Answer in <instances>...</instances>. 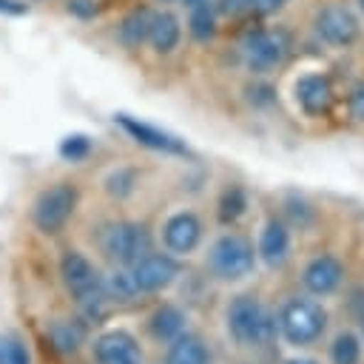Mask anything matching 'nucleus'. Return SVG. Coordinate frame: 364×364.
<instances>
[{"label": "nucleus", "instance_id": "obj_1", "mask_svg": "<svg viewBox=\"0 0 364 364\" xmlns=\"http://www.w3.org/2000/svg\"><path fill=\"white\" fill-rule=\"evenodd\" d=\"M228 333L242 347H264L276 338L279 321L256 296H236L225 313Z\"/></svg>", "mask_w": 364, "mask_h": 364}, {"label": "nucleus", "instance_id": "obj_2", "mask_svg": "<svg viewBox=\"0 0 364 364\" xmlns=\"http://www.w3.org/2000/svg\"><path fill=\"white\" fill-rule=\"evenodd\" d=\"M327 327V313L313 299H290L279 313V333L293 347L313 344Z\"/></svg>", "mask_w": 364, "mask_h": 364}, {"label": "nucleus", "instance_id": "obj_3", "mask_svg": "<svg viewBox=\"0 0 364 364\" xmlns=\"http://www.w3.org/2000/svg\"><path fill=\"white\" fill-rule=\"evenodd\" d=\"M208 267L222 282H239V279L250 276L256 267V253H253L250 239H245L239 233H222L210 245Z\"/></svg>", "mask_w": 364, "mask_h": 364}, {"label": "nucleus", "instance_id": "obj_4", "mask_svg": "<svg viewBox=\"0 0 364 364\" xmlns=\"http://www.w3.org/2000/svg\"><path fill=\"white\" fill-rule=\"evenodd\" d=\"M100 247H102V253L108 259L131 267L145 253H151V233L139 222H114V225L102 228Z\"/></svg>", "mask_w": 364, "mask_h": 364}, {"label": "nucleus", "instance_id": "obj_5", "mask_svg": "<svg viewBox=\"0 0 364 364\" xmlns=\"http://www.w3.org/2000/svg\"><path fill=\"white\" fill-rule=\"evenodd\" d=\"M77 202H80V193L71 182H57L51 188H46L37 202H34V210H31V219L37 225L40 233H60L65 228V222L74 216L77 210Z\"/></svg>", "mask_w": 364, "mask_h": 364}, {"label": "nucleus", "instance_id": "obj_6", "mask_svg": "<svg viewBox=\"0 0 364 364\" xmlns=\"http://www.w3.org/2000/svg\"><path fill=\"white\" fill-rule=\"evenodd\" d=\"M287 51V43L282 34L276 31H264V28H256L245 37L242 43V54H245V63L253 74H267L270 68H276L282 63Z\"/></svg>", "mask_w": 364, "mask_h": 364}, {"label": "nucleus", "instance_id": "obj_7", "mask_svg": "<svg viewBox=\"0 0 364 364\" xmlns=\"http://www.w3.org/2000/svg\"><path fill=\"white\" fill-rule=\"evenodd\" d=\"M179 276V262L168 253H145L139 262L131 264V279L139 293L165 290Z\"/></svg>", "mask_w": 364, "mask_h": 364}, {"label": "nucleus", "instance_id": "obj_8", "mask_svg": "<svg viewBox=\"0 0 364 364\" xmlns=\"http://www.w3.org/2000/svg\"><path fill=\"white\" fill-rule=\"evenodd\" d=\"M316 31L327 46L344 48L358 40V17L347 6L330 3L316 14Z\"/></svg>", "mask_w": 364, "mask_h": 364}, {"label": "nucleus", "instance_id": "obj_9", "mask_svg": "<svg viewBox=\"0 0 364 364\" xmlns=\"http://www.w3.org/2000/svg\"><path fill=\"white\" fill-rule=\"evenodd\" d=\"M114 122H117L134 142H139V145H145V148H151V151L176 154V156H185V154H188V145H185L179 136H173V134H168V131H162V128H156V125H151V122H142V119H136V117H131V114H117Z\"/></svg>", "mask_w": 364, "mask_h": 364}, {"label": "nucleus", "instance_id": "obj_10", "mask_svg": "<svg viewBox=\"0 0 364 364\" xmlns=\"http://www.w3.org/2000/svg\"><path fill=\"white\" fill-rule=\"evenodd\" d=\"M162 242H165V247H168L171 253H176V256L193 253L196 245L202 242V222H199V216L191 213V210L173 213V216L165 222V228H162Z\"/></svg>", "mask_w": 364, "mask_h": 364}, {"label": "nucleus", "instance_id": "obj_11", "mask_svg": "<svg viewBox=\"0 0 364 364\" xmlns=\"http://www.w3.org/2000/svg\"><path fill=\"white\" fill-rule=\"evenodd\" d=\"M97 364H142L136 338L128 330H108L94 341Z\"/></svg>", "mask_w": 364, "mask_h": 364}, {"label": "nucleus", "instance_id": "obj_12", "mask_svg": "<svg viewBox=\"0 0 364 364\" xmlns=\"http://www.w3.org/2000/svg\"><path fill=\"white\" fill-rule=\"evenodd\" d=\"M60 276H63V284L80 299L91 290H97L102 284V276L97 273V267L91 264L88 256H82L80 250H65L63 259H60Z\"/></svg>", "mask_w": 364, "mask_h": 364}, {"label": "nucleus", "instance_id": "obj_13", "mask_svg": "<svg viewBox=\"0 0 364 364\" xmlns=\"http://www.w3.org/2000/svg\"><path fill=\"white\" fill-rule=\"evenodd\" d=\"M296 100L307 117H324L333 108V85L324 74H304L296 80Z\"/></svg>", "mask_w": 364, "mask_h": 364}, {"label": "nucleus", "instance_id": "obj_14", "mask_svg": "<svg viewBox=\"0 0 364 364\" xmlns=\"http://www.w3.org/2000/svg\"><path fill=\"white\" fill-rule=\"evenodd\" d=\"M341 279H344V264L330 253L310 259L301 273V282L313 296H330L341 284Z\"/></svg>", "mask_w": 364, "mask_h": 364}, {"label": "nucleus", "instance_id": "obj_15", "mask_svg": "<svg viewBox=\"0 0 364 364\" xmlns=\"http://www.w3.org/2000/svg\"><path fill=\"white\" fill-rule=\"evenodd\" d=\"M256 256H262V262L267 267H282L290 256V230L282 219H267L262 233H259V247Z\"/></svg>", "mask_w": 364, "mask_h": 364}, {"label": "nucleus", "instance_id": "obj_16", "mask_svg": "<svg viewBox=\"0 0 364 364\" xmlns=\"http://www.w3.org/2000/svg\"><path fill=\"white\" fill-rule=\"evenodd\" d=\"M179 37H182V26H179L173 11H154L151 14L148 40H151L156 54H171L179 46Z\"/></svg>", "mask_w": 364, "mask_h": 364}, {"label": "nucleus", "instance_id": "obj_17", "mask_svg": "<svg viewBox=\"0 0 364 364\" xmlns=\"http://www.w3.org/2000/svg\"><path fill=\"white\" fill-rule=\"evenodd\" d=\"M48 341L60 355H74L85 344V324L77 318H54L48 324Z\"/></svg>", "mask_w": 364, "mask_h": 364}, {"label": "nucleus", "instance_id": "obj_18", "mask_svg": "<svg viewBox=\"0 0 364 364\" xmlns=\"http://www.w3.org/2000/svg\"><path fill=\"white\" fill-rule=\"evenodd\" d=\"M165 364H210V353L205 347V341L193 333H179L165 353Z\"/></svg>", "mask_w": 364, "mask_h": 364}, {"label": "nucleus", "instance_id": "obj_19", "mask_svg": "<svg viewBox=\"0 0 364 364\" xmlns=\"http://www.w3.org/2000/svg\"><path fill=\"white\" fill-rule=\"evenodd\" d=\"M185 330V313L176 304H159L148 316V333L156 341H173Z\"/></svg>", "mask_w": 364, "mask_h": 364}, {"label": "nucleus", "instance_id": "obj_20", "mask_svg": "<svg viewBox=\"0 0 364 364\" xmlns=\"http://www.w3.org/2000/svg\"><path fill=\"white\" fill-rule=\"evenodd\" d=\"M77 304H80V313H82L85 321H91V324H102V321L114 313V304H117V301H114V299L108 296V290L100 284L97 290L80 296Z\"/></svg>", "mask_w": 364, "mask_h": 364}, {"label": "nucleus", "instance_id": "obj_21", "mask_svg": "<svg viewBox=\"0 0 364 364\" xmlns=\"http://www.w3.org/2000/svg\"><path fill=\"white\" fill-rule=\"evenodd\" d=\"M148 26H151V11L148 9H134L119 23V40L128 48H139L148 40Z\"/></svg>", "mask_w": 364, "mask_h": 364}, {"label": "nucleus", "instance_id": "obj_22", "mask_svg": "<svg viewBox=\"0 0 364 364\" xmlns=\"http://www.w3.org/2000/svg\"><path fill=\"white\" fill-rule=\"evenodd\" d=\"M247 210V193L242 185H228L219 196V205H216V216L222 225H233L245 216Z\"/></svg>", "mask_w": 364, "mask_h": 364}, {"label": "nucleus", "instance_id": "obj_23", "mask_svg": "<svg viewBox=\"0 0 364 364\" xmlns=\"http://www.w3.org/2000/svg\"><path fill=\"white\" fill-rule=\"evenodd\" d=\"M188 28H191V37L196 43H208L216 37V11L210 3H199L191 9V20H188Z\"/></svg>", "mask_w": 364, "mask_h": 364}, {"label": "nucleus", "instance_id": "obj_24", "mask_svg": "<svg viewBox=\"0 0 364 364\" xmlns=\"http://www.w3.org/2000/svg\"><path fill=\"white\" fill-rule=\"evenodd\" d=\"M333 364H358L361 361V338L353 330H341L330 344Z\"/></svg>", "mask_w": 364, "mask_h": 364}, {"label": "nucleus", "instance_id": "obj_25", "mask_svg": "<svg viewBox=\"0 0 364 364\" xmlns=\"http://www.w3.org/2000/svg\"><path fill=\"white\" fill-rule=\"evenodd\" d=\"M136 182H139V173L134 171V168H117V171H111L108 176H105V193L108 196H114V199H125V196H131L134 191H136Z\"/></svg>", "mask_w": 364, "mask_h": 364}, {"label": "nucleus", "instance_id": "obj_26", "mask_svg": "<svg viewBox=\"0 0 364 364\" xmlns=\"http://www.w3.org/2000/svg\"><path fill=\"white\" fill-rule=\"evenodd\" d=\"M102 287L108 290V296L114 301H128V299H134L139 293L134 279H131V270H114L108 279H102Z\"/></svg>", "mask_w": 364, "mask_h": 364}, {"label": "nucleus", "instance_id": "obj_27", "mask_svg": "<svg viewBox=\"0 0 364 364\" xmlns=\"http://www.w3.org/2000/svg\"><path fill=\"white\" fill-rule=\"evenodd\" d=\"M0 364H31L28 347L17 333L0 336Z\"/></svg>", "mask_w": 364, "mask_h": 364}, {"label": "nucleus", "instance_id": "obj_28", "mask_svg": "<svg viewBox=\"0 0 364 364\" xmlns=\"http://www.w3.org/2000/svg\"><path fill=\"white\" fill-rule=\"evenodd\" d=\"M91 148H94L91 136H85V134H68V136L60 142V156H63L65 162H82V159L91 154Z\"/></svg>", "mask_w": 364, "mask_h": 364}, {"label": "nucleus", "instance_id": "obj_29", "mask_svg": "<svg viewBox=\"0 0 364 364\" xmlns=\"http://www.w3.org/2000/svg\"><path fill=\"white\" fill-rule=\"evenodd\" d=\"M247 100H250L256 108H264V105H270V102L276 100V91H273L267 82H253V85L247 88Z\"/></svg>", "mask_w": 364, "mask_h": 364}, {"label": "nucleus", "instance_id": "obj_30", "mask_svg": "<svg viewBox=\"0 0 364 364\" xmlns=\"http://www.w3.org/2000/svg\"><path fill=\"white\" fill-rule=\"evenodd\" d=\"M287 213H290V219H293L299 228H304V225L313 219V210H310L307 202H301V199H290V202H287Z\"/></svg>", "mask_w": 364, "mask_h": 364}, {"label": "nucleus", "instance_id": "obj_31", "mask_svg": "<svg viewBox=\"0 0 364 364\" xmlns=\"http://www.w3.org/2000/svg\"><path fill=\"white\" fill-rule=\"evenodd\" d=\"M350 114H353V119L364 122V82L355 85L353 94H350Z\"/></svg>", "mask_w": 364, "mask_h": 364}, {"label": "nucleus", "instance_id": "obj_32", "mask_svg": "<svg viewBox=\"0 0 364 364\" xmlns=\"http://www.w3.org/2000/svg\"><path fill=\"white\" fill-rule=\"evenodd\" d=\"M68 11H74L80 17H91V14H97V6L91 0H68Z\"/></svg>", "mask_w": 364, "mask_h": 364}, {"label": "nucleus", "instance_id": "obj_33", "mask_svg": "<svg viewBox=\"0 0 364 364\" xmlns=\"http://www.w3.org/2000/svg\"><path fill=\"white\" fill-rule=\"evenodd\" d=\"M0 11H6V14H23V11H26V3H17V0H0Z\"/></svg>", "mask_w": 364, "mask_h": 364}, {"label": "nucleus", "instance_id": "obj_34", "mask_svg": "<svg viewBox=\"0 0 364 364\" xmlns=\"http://www.w3.org/2000/svg\"><path fill=\"white\" fill-rule=\"evenodd\" d=\"M287 364H321V361H316V358H307V355H299V358H290Z\"/></svg>", "mask_w": 364, "mask_h": 364}, {"label": "nucleus", "instance_id": "obj_35", "mask_svg": "<svg viewBox=\"0 0 364 364\" xmlns=\"http://www.w3.org/2000/svg\"><path fill=\"white\" fill-rule=\"evenodd\" d=\"M182 3H185V6H191V9H193V6H199V3H208V0H182Z\"/></svg>", "mask_w": 364, "mask_h": 364}, {"label": "nucleus", "instance_id": "obj_36", "mask_svg": "<svg viewBox=\"0 0 364 364\" xmlns=\"http://www.w3.org/2000/svg\"><path fill=\"white\" fill-rule=\"evenodd\" d=\"M358 318H361V330H364V310H361V313H358Z\"/></svg>", "mask_w": 364, "mask_h": 364}, {"label": "nucleus", "instance_id": "obj_37", "mask_svg": "<svg viewBox=\"0 0 364 364\" xmlns=\"http://www.w3.org/2000/svg\"><path fill=\"white\" fill-rule=\"evenodd\" d=\"M358 6H361V11H364V0H358Z\"/></svg>", "mask_w": 364, "mask_h": 364}, {"label": "nucleus", "instance_id": "obj_38", "mask_svg": "<svg viewBox=\"0 0 364 364\" xmlns=\"http://www.w3.org/2000/svg\"><path fill=\"white\" fill-rule=\"evenodd\" d=\"M276 3H279V6H284V3H287V0H276Z\"/></svg>", "mask_w": 364, "mask_h": 364}, {"label": "nucleus", "instance_id": "obj_39", "mask_svg": "<svg viewBox=\"0 0 364 364\" xmlns=\"http://www.w3.org/2000/svg\"><path fill=\"white\" fill-rule=\"evenodd\" d=\"M239 3H245V0H239Z\"/></svg>", "mask_w": 364, "mask_h": 364}]
</instances>
